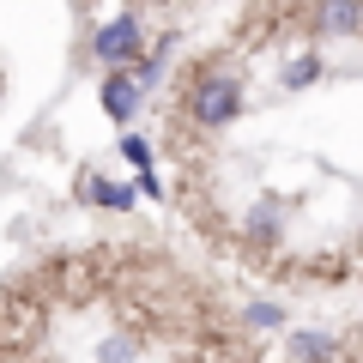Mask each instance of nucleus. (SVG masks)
<instances>
[{
	"label": "nucleus",
	"instance_id": "obj_1",
	"mask_svg": "<svg viewBox=\"0 0 363 363\" xmlns=\"http://www.w3.org/2000/svg\"><path fill=\"white\" fill-rule=\"evenodd\" d=\"M236 104H242V85H236L230 73H206L194 85V116L206 121V128H224V121H236Z\"/></svg>",
	"mask_w": 363,
	"mask_h": 363
},
{
	"label": "nucleus",
	"instance_id": "obj_2",
	"mask_svg": "<svg viewBox=\"0 0 363 363\" xmlns=\"http://www.w3.org/2000/svg\"><path fill=\"white\" fill-rule=\"evenodd\" d=\"M133 49H140V25H133V18H109V25L97 30V55H104V61H128Z\"/></svg>",
	"mask_w": 363,
	"mask_h": 363
},
{
	"label": "nucleus",
	"instance_id": "obj_3",
	"mask_svg": "<svg viewBox=\"0 0 363 363\" xmlns=\"http://www.w3.org/2000/svg\"><path fill=\"white\" fill-rule=\"evenodd\" d=\"M104 109H109V116H116V121H128L133 116V109H140V91H133V79H104Z\"/></svg>",
	"mask_w": 363,
	"mask_h": 363
},
{
	"label": "nucleus",
	"instance_id": "obj_4",
	"mask_svg": "<svg viewBox=\"0 0 363 363\" xmlns=\"http://www.w3.org/2000/svg\"><path fill=\"white\" fill-rule=\"evenodd\" d=\"M321 30H327V37H351V30H357V0H327Z\"/></svg>",
	"mask_w": 363,
	"mask_h": 363
},
{
	"label": "nucleus",
	"instance_id": "obj_5",
	"mask_svg": "<svg viewBox=\"0 0 363 363\" xmlns=\"http://www.w3.org/2000/svg\"><path fill=\"white\" fill-rule=\"evenodd\" d=\"M85 188H91V200H104V206H121V212L133 206V194H128V188H116V182H85Z\"/></svg>",
	"mask_w": 363,
	"mask_h": 363
},
{
	"label": "nucleus",
	"instance_id": "obj_6",
	"mask_svg": "<svg viewBox=\"0 0 363 363\" xmlns=\"http://www.w3.org/2000/svg\"><path fill=\"white\" fill-rule=\"evenodd\" d=\"M297 357L321 363V357H327V339H321V333H297Z\"/></svg>",
	"mask_w": 363,
	"mask_h": 363
},
{
	"label": "nucleus",
	"instance_id": "obj_7",
	"mask_svg": "<svg viewBox=\"0 0 363 363\" xmlns=\"http://www.w3.org/2000/svg\"><path fill=\"white\" fill-rule=\"evenodd\" d=\"M97 357H104V363H128V345H121V339H104V351H97Z\"/></svg>",
	"mask_w": 363,
	"mask_h": 363
},
{
	"label": "nucleus",
	"instance_id": "obj_8",
	"mask_svg": "<svg viewBox=\"0 0 363 363\" xmlns=\"http://www.w3.org/2000/svg\"><path fill=\"white\" fill-rule=\"evenodd\" d=\"M315 67H321V61H297L285 79H291V85H309V79H315Z\"/></svg>",
	"mask_w": 363,
	"mask_h": 363
}]
</instances>
